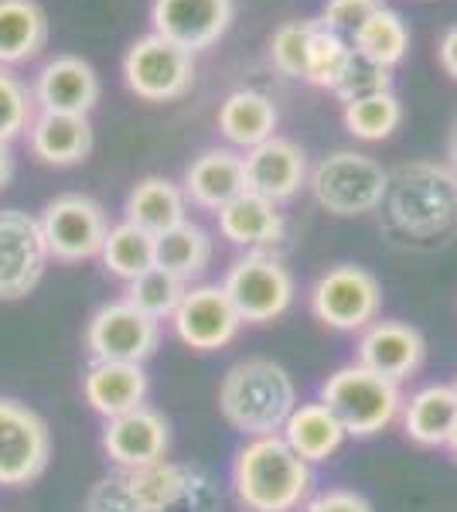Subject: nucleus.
Segmentation results:
<instances>
[{"mask_svg":"<svg viewBox=\"0 0 457 512\" xmlns=\"http://www.w3.org/2000/svg\"><path fill=\"white\" fill-rule=\"evenodd\" d=\"M382 229L396 246L437 250L457 233V171L437 161H410L389 171L379 205Z\"/></svg>","mask_w":457,"mask_h":512,"instance_id":"nucleus-1","label":"nucleus"},{"mask_svg":"<svg viewBox=\"0 0 457 512\" xmlns=\"http://www.w3.org/2000/svg\"><path fill=\"white\" fill-rule=\"evenodd\" d=\"M232 492L246 512H294L311 495V465L280 434L249 437L232 461Z\"/></svg>","mask_w":457,"mask_h":512,"instance_id":"nucleus-2","label":"nucleus"},{"mask_svg":"<svg viewBox=\"0 0 457 512\" xmlns=\"http://www.w3.org/2000/svg\"><path fill=\"white\" fill-rule=\"evenodd\" d=\"M297 407L294 379L273 359H243L229 366L219 386V414L243 437L280 434Z\"/></svg>","mask_w":457,"mask_h":512,"instance_id":"nucleus-3","label":"nucleus"},{"mask_svg":"<svg viewBox=\"0 0 457 512\" xmlns=\"http://www.w3.org/2000/svg\"><path fill=\"white\" fill-rule=\"evenodd\" d=\"M318 400L338 417L348 437H376L403 410L400 383L372 373L359 362H348L324 379Z\"/></svg>","mask_w":457,"mask_h":512,"instance_id":"nucleus-4","label":"nucleus"},{"mask_svg":"<svg viewBox=\"0 0 457 512\" xmlns=\"http://www.w3.org/2000/svg\"><path fill=\"white\" fill-rule=\"evenodd\" d=\"M389 185V171L362 151H331L307 175L314 202L331 216H369L379 212Z\"/></svg>","mask_w":457,"mask_h":512,"instance_id":"nucleus-5","label":"nucleus"},{"mask_svg":"<svg viewBox=\"0 0 457 512\" xmlns=\"http://www.w3.org/2000/svg\"><path fill=\"white\" fill-rule=\"evenodd\" d=\"M222 291L229 294L232 308L243 318V325H270L280 315H287V308L294 304L297 284L294 274L277 256L256 250L239 256L226 270Z\"/></svg>","mask_w":457,"mask_h":512,"instance_id":"nucleus-6","label":"nucleus"},{"mask_svg":"<svg viewBox=\"0 0 457 512\" xmlns=\"http://www.w3.org/2000/svg\"><path fill=\"white\" fill-rule=\"evenodd\" d=\"M311 315L324 328L335 332H362L379 318L382 308V287L372 270L359 263H338L324 270L311 287Z\"/></svg>","mask_w":457,"mask_h":512,"instance_id":"nucleus-7","label":"nucleus"},{"mask_svg":"<svg viewBox=\"0 0 457 512\" xmlns=\"http://www.w3.org/2000/svg\"><path fill=\"white\" fill-rule=\"evenodd\" d=\"M52 461V431L45 417L14 396H0V489L38 482Z\"/></svg>","mask_w":457,"mask_h":512,"instance_id":"nucleus-8","label":"nucleus"},{"mask_svg":"<svg viewBox=\"0 0 457 512\" xmlns=\"http://www.w3.org/2000/svg\"><path fill=\"white\" fill-rule=\"evenodd\" d=\"M123 82L144 103H171L195 86V55L151 31L123 55Z\"/></svg>","mask_w":457,"mask_h":512,"instance_id":"nucleus-9","label":"nucleus"},{"mask_svg":"<svg viewBox=\"0 0 457 512\" xmlns=\"http://www.w3.org/2000/svg\"><path fill=\"white\" fill-rule=\"evenodd\" d=\"M41 236H45L48 256L58 263H82L99 256L110 233V219H106L103 205L89 195L69 192L58 195L41 209L38 216Z\"/></svg>","mask_w":457,"mask_h":512,"instance_id":"nucleus-10","label":"nucleus"},{"mask_svg":"<svg viewBox=\"0 0 457 512\" xmlns=\"http://www.w3.org/2000/svg\"><path fill=\"white\" fill-rule=\"evenodd\" d=\"M161 342V321L147 318L127 301H110L89 318L86 349L93 362H137L144 366Z\"/></svg>","mask_w":457,"mask_h":512,"instance_id":"nucleus-11","label":"nucleus"},{"mask_svg":"<svg viewBox=\"0 0 457 512\" xmlns=\"http://www.w3.org/2000/svg\"><path fill=\"white\" fill-rule=\"evenodd\" d=\"M48 246L38 216L0 209V301H21L38 287L48 267Z\"/></svg>","mask_w":457,"mask_h":512,"instance_id":"nucleus-12","label":"nucleus"},{"mask_svg":"<svg viewBox=\"0 0 457 512\" xmlns=\"http://www.w3.org/2000/svg\"><path fill=\"white\" fill-rule=\"evenodd\" d=\"M171 328L188 349L195 352H219L236 342L243 318L236 315L229 294L222 284H195L188 287L171 315Z\"/></svg>","mask_w":457,"mask_h":512,"instance_id":"nucleus-13","label":"nucleus"},{"mask_svg":"<svg viewBox=\"0 0 457 512\" xmlns=\"http://www.w3.org/2000/svg\"><path fill=\"white\" fill-rule=\"evenodd\" d=\"M236 21V0H154V35L174 41L185 52H205L226 38Z\"/></svg>","mask_w":457,"mask_h":512,"instance_id":"nucleus-14","label":"nucleus"},{"mask_svg":"<svg viewBox=\"0 0 457 512\" xmlns=\"http://www.w3.org/2000/svg\"><path fill=\"white\" fill-rule=\"evenodd\" d=\"M243 175H246V192L280 205L307 185L311 168H307V154L297 140L273 134L270 140L249 147L243 154Z\"/></svg>","mask_w":457,"mask_h":512,"instance_id":"nucleus-15","label":"nucleus"},{"mask_svg":"<svg viewBox=\"0 0 457 512\" xmlns=\"http://www.w3.org/2000/svg\"><path fill=\"white\" fill-rule=\"evenodd\" d=\"M171 448V427L164 414L154 407H137L120 417H110L103 427V451L120 472H134V468L154 465V461L168 458Z\"/></svg>","mask_w":457,"mask_h":512,"instance_id":"nucleus-16","label":"nucleus"},{"mask_svg":"<svg viewBox=\"0 0 457 512\" xmlns=\"http://www.w3.org/2000/svg\"><path fill=\"white\" fill-rule=\"evenodd\" d=\"M427 359V342L413 325L406 321H372L369 328L359 332V345H355V362L372 373L403 383L410 379Z\"/></svg>","mask_w":457,"mask_h":512,"instance_id":"nucleus-17","label":"nucleus"},{"mask_svg":"<svg viewBox=\"0 0 457 512\" xmlns=\"http://www.w3.org/2000/svg\"><path fill=\"white\" fill-rule=\"evenodd\" d=\"M35 110L41 113H69V117H89L99 103V76L79 55H55L41 65L31 86Z\"/></svg>","mask_w":457,"mask_h":512,"instance_id":"nucleus-18","label":"nucleus"},{"mask_svg":"<svg viewBox=\"0 0 457 512\" xmlns=\"http://www.w3.org/2000/svg\"><path fill=\"white\" fill-rule=\"evenodd\" d=\"M181 192L191 205L205 212H219L236 195L246 192L243 158L229 147H209L185 168V181Z\"/></svg>","mask_w":457,"mask_h":512,"instance_id":"nucleus-19","label":"nucleus"},{"mask_svg":"<svg viewBox=\"0 0 457 512\" xmlns=\"http://www.w3.org/2000/svg\"><path fill=\"white\" fill-rule=\"evenodd\" d=\"M28 151L48 168H72L93 151V123L89 117L35 110L28 127Z\"/></svg>","mask_w":457,"mask_h":512,"instance_id":"nucleus-20","label":"nucleus"},{"mask_svg":"<svg viewBox=\"0 0 457 512\" xmlns=\"http://www.w3.org/2000/svg\"><path fill=\"white\" fill-rule=\"evenodd\" d=\"M147 390L151 383H147L144 366L137 362H93L82 376V396L106 420L144 407Z\"/></svg>","mask_w":457,"mask_h":512,"instance_id":"nucleus-21","label":"nucleus"},{"mask_svg":"<svg viewBox=\"0 0 457 512\" xmlns=\"http://www.w3.org/2000/svg\"><path fill=\"white\" fill-rule=\"evenodd\" d=\"M215 216H219V236L232 246H243L249 253L267 250V246L280 243V239H284V229H287V222L280 216L277 205L260 195H253V192L236 195L229 205H222Z\"/></svg>","mask_w":457,"mask_h":512,"instance_id":"nucleus-22","label":"nucleus"},{"mask_svg":"<svg viewBox=\"0 0 457 512\" xmlns=\"http://www.w3.org/2000/svg\"><path fill=\"white\" fill-rule=\"evenodd\" d=\"M48 45V14L38 0H0V69L35 62Z\"/></svg>","mask_w":457,"mask_h":512,"instance_id":"nucleus-23","label":"nucleus"},{"mask_svg":"<svg viewBox=\"0 0 457 512\" xmlns=\"http://www.w3.org/2000/svg\"><path fill=\"white\" fill-rule=\"evenodd\" d=\"M277 123H280L277 106L260 89H236L219 106V134L232 147H239V151H249V147L270 140L277 134Z\"/></svg>","mask_w":457,"mask_h":512,"instance_id":"nucleus-24","label":"nucleus"},{"mask_svg":"<svg viewBox=\"0 0 457 512\" xmlns=\"http://www.w3.org/2000/svg\"><path fill=\"white\" fill-rule=\"evenodd\" d=\"M280 437L290 444V451H294L297 458H304L307 465H318V461H328L342 451L348 434H345V427L338 424V417L331 414L321 400H314V403H297Z\"/></svg>","mask_w":457,"mask_h":512,"instance_id":"nucleus-25","label":"nucleus"},{"mask_svg":"<svg viewBox=\"0 0 457 512\" xmlns=\"http://www.w3.org/2000/svg\"><path fill=\"white\" fill-rule=\"evenodd\" d=\"M123 212H127V222L147 229L151 236H161L188 219V198L181 192V185H174L171 178L147 175L130 188Z\"/></svg>","mask_w":457,"mask_h":512,"instance_id":"nucleus-26","label":"nucleus"},{"mask_svg":"<svg viewBox=\"0 0 457 512\" xmlns=\"http://www.w3.org/2000/svg\"><path fill=\"white\" fill-rule=\"evenodd\" d=\"M403 431L420 448H444L447 431H451L457 417V393L454 386L430 383L403 400Z\"/></svg>","mask_w":457,"mask_h":512,"instance_id":"nucleus-27","label":"nucleus"},{"mask_svg":"<svg viewBox=\"0 0 457 512\" xmlns=\"http://www.w3.org/2000/svg\"><path fill=\"white\" fill-rule=\"evenodd\" d=\"M212 260V236L198 222H178L168 233L154 236V267L168 270L178 280L191 284L205 274Z\"/></svg>","mask_w":457,"mask_h":512,"instance_id":"nucleus-28","label":"nucleus"},{"mask_svg":"<svg viewBox=\"0 0 457 512\" xmlns=\"http://www.w3.org/2000/svg\"><path fill=\"white\" fill-rule=\"evenodd\" d=\"M352 52L365 62L382 65V69L393 72V65H400L406 59V52H410L406 21L393 7H379L376 14H369V18L352 31Z\"/></svg>","mask_w":457,"mask_h":512,"instance_id":"nucleus-29","label":"nucleus"},{"mask_svg":"<svg viewBox=\"0 0 457 512\" xmlns=\"http://www.w3.org/2000/svg\"><path fill=\"white\" fill-rule=\"evenodd\" d=\"M123 478H127V489L134 495L140 512H168L178 502V495L188 489L191 468L171 465V461H154V465L123 472Z\"/></svg>","mask_w":457,"mask_h":512,"instance_id":"nucleus-30","label":"nucleus"},{"mask_svg":"<svg viewBox=\"0 0 457 512\" xmlns=\"http://www.w3.org/2000/svg\"><path fill=\"white\" fill-rule=\"evenodd\" d=\"M99 256H103V267L110 270L113 277L130 284L134 277L147 274V270L154 267V236L147 233V229L123 219L120 226H110Z\"/></svg>","mask_w":457,"mask_h":512,"instance_id":"nucleus-31","label":"nucleus"},{"mask_svg":"<svg viewBox=\"0 0 457 512\" xmlns=\"http://www.w3.org/2000/svg\"><path fill=\"white\" fill-rule=\"evenodd\" d=\"M352 59H355V52H352V45H348V38L331 28H324L318 21L311 31V41H307L301 79L318 89H335L338 82H342L345 69L352 65Z\"/></svg>","mask_w":457,"mask_h":512,"instance_id":"nucleus-32","label":"nucleus"},{"mask_svg":"<svg viewBox=\"0 0 457 512\" xmlns=\"http://www.w3.org/2000/svg\"><path fill=\"white\" fill-rule=\"evenodd\" d=\"M342 120H345V130L355 140L376 144V140L393 137V130L403 123V103L393 89H386V93H372V96L345 103Z\"/></svg>","mask_w":457,"mask_h":512,"instance_id":"nucleus-33","label":"nucleus"},{"mask_svg":"<svg viewBox=\"0 0 457 512\" xmlns=\"http://www.w3.org/2000/svg\"><path fill=\"white\" fill-rule=\"evenodd\" d=\"M185 291H188L185 280H178L161 267H151L147 274L130 280L127 297H123V301L134 304L137 311H144L147 318L164 321V318L174 315V308H178V301L185 297Z\"/></svg>","mask_w":457,"mask_h":512,"instance_id":"nucleus-34","label":"nucleus"},{"mask_svg":"<svg viewBox=\"0 0 457 512\" xmlns=\"http://www.w3.org/2000/svg\"><path fill=\"white\" fill-rule=\"evenodd\" d=\"M31 117H35L31 89L11 69H0V144H11L21 134H28Z\"/></svg>","mask_w":457,"mask_h":512,"instance_id":"nucleus-35","label":"nucleus"},{"mask_svg":"<svg viewBox=\"0 0 457 512\" xmlns=\"http://www.w3.org/2000/svg\"><path fill=\"white\" fill-rule=\"evenodd\" d=\"M318 18H301V21H284L270 38V62L280 76L301 79L304 76V55H307V41Z\"/></svg>","mask_w":457,"mask_h":512,"instance_id":"nucleus-36","label":"nucleus"},{"mask_svg":"<svg viewBox=\"0 0 457 512\" xmlns=\"http://www.w3.org/2000/svg\"><path fill=\"white\" fill-rule=\"evenodd\" d=\"M386 89H393V76H389V69H382V65H372L355 55L352 65L345 69L342 82H338L331 93H335L342 103H352V99H362V96H372V93H386Z\"/></svg>","mask_w":457,"mask_h":512,"instance_id":"nucleus-37","label":"nucleus"},{"mask_svg":"<svg viewBox=\"0 0 457 512\" xmlns=\"http://www.w3.org/2000/svg\"><path fill=\"white\" fill-rule=\"evenodd\" d=\"M379 7H386V0H324V11L318 21L324 28L338 31V35L352 38V31L359 28L369 14H376Z\"/></svg>","mask_w":457,"mask_h":512,"instance_id":"nucleus-38","label":"nucleus"},{"mask_svg":"<svg viewBox=\"0 0 457 512\" xmlns=\"http://www.w3.org/2000/svg\"><path fill=\"white\" fill-rule=\"evenodd\" d=\"M82 512H140V506L134 502V495L127 489V478L120 472L110 478H99L89 489L86 502H82Z\"/></svg>","mask_w":457,"mask_h":512,"instance_id":"nucleus-39","label":"nucleus"},{"mask_svg":"<svg viewBox=\"0 0 457 512\" xmlns=\"http://www.w3.org/2000/svg\"><path fill=\"white\" fill-rule=\"evenodd\" d=\"M304 512H376L372 502L355 489H328L304 502Z\"/></svg>","mask_w":457,"mask_h":512,"instance_id":"nucleus-40","label":"nucleus"},{"mask_svg":"<svg viewBox=\"0 0 457 512\" xmlns=\"http://www.w3.org/2000/svg\"><path fill=\"white\" fill-rule=\"evenodd\" d=\"M437 59H440V69H444L451 79H457V24H454V28H447L444 35H440Z\"/></svg>","mask_w":457,"mask_h":512,"instance_id":"nucleus-41","label":"nucleus"},{"mask_svg":"<svg viewBox=\"0 0 457 512\" xmlns=\"http://www.w3.org/2000/svg\"><path fill=\"white\" fill-rule=\"evenodd\" d=\"M14 178V154H11V144H0V192L11 185Z\"/></svg>","mask_w":457,"mask_h":512,"instance_id":"nucleus-42","label":"nucleus"},{"mask_svg":"<svg viewBox=\"0 0 457 512\" xmlns=\"http://www.w3.org/2000/svg\"><path fill=\"white\" fill-rule=\"evenodd\" d=\"M444 448H447V454L457 461V417H454V424H451V431H447V441H444Z\"/></svg>","mask_w":457,"mask_h":512,"instance_id":"nucleus-43","label":"nucleus"},{"mask_svg":"<svg viewBox=\"0 0 457 512\" xmlns=\"http://www.w3.org/2000/svg\"><path fill=\"white\" fill-rule=\"evenodd\" d=\"M451 168L457 171V127H454V134H451Z\"/></svg>","mask_w":457,"mask_h":512,"instance_id":"nucleus-44","label":"nucleus"},{"mask_svg":"<svg viewBox=\"0 0 457 512\" xmlns=\"http://www.w3.org/2000/svg\"><path fill=\"white\" fill-rule=\"evenodd\" d=\"M454 393H457V379H454Z\"/></svg>","mask_w":457,"mask_h":512,"instance_id":"nucleus-45","label":"nucleus"}]
</instances>
